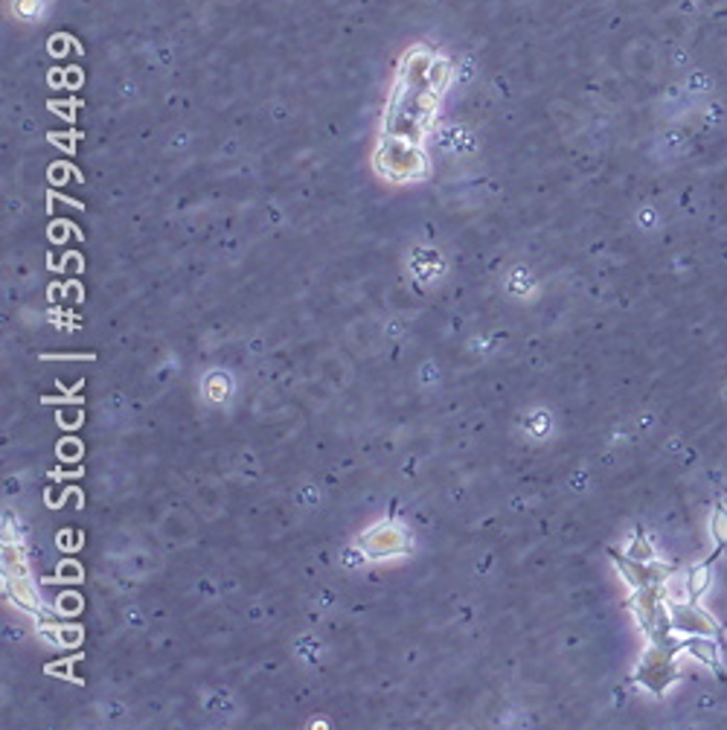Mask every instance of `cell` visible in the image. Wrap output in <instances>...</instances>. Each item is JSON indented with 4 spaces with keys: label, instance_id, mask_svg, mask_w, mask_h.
Segmentation results:
<instances>
[{
    "label": "cell",
    "instance_id": "3957f363",
    "mask_svg": "<svg viewBox=\"0 0 727 730\" xmlns=\"http://www.w3.org/2000/svg\"><path fill=\"white\" fill-rule=\"evenodd\" d=\"M18 15H27V18H32V15H38V9H41V0H18Z\"/></svg>",
    "mask_w": 727,
    "mask_h": 730
},
{
    "label": "cell",
    "instance_id": "7a4b0ae2",
    "mask_svg": "<svg viewBox=\"0 0 727 730\" xmlns=\"http://www.w3.org/2000/svg\"><path fill=\"white\" fill-rule=\"evenodd\" d=\"M707 582H710V570H707V565H701L696 574L689 576V591H692V597H698L704 588H707Z\"/></svg>",
    "mask_w": 727,
    "mask_h": 730
},
{
    "label": "cell",
    "instance_id": "6da1fadb",
    "mask_svg": "<svg viewBox=\"0 0 727 730\" xmlns=\"http://www.w3.org/2000/svg\"><path fill=\"white\" fill-rule=\"evenodd\" d=\"M713 535H715V541H719L722 547H727V509H715V518H713Z\"/></svg>",
    "mask_w": 727,
    "mask_h": 730
}]
</instances>
